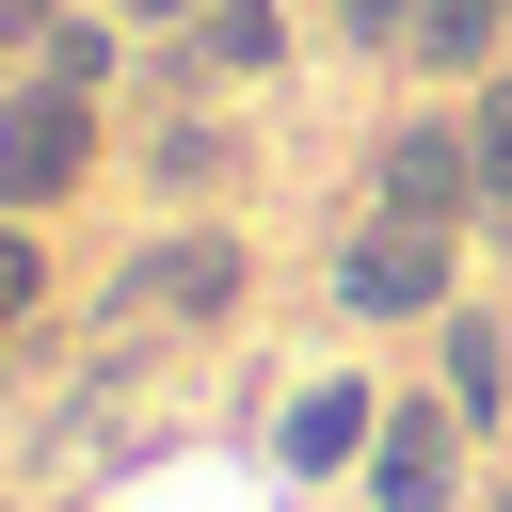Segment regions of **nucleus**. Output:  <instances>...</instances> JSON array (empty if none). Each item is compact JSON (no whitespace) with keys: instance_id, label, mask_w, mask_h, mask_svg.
Listing matches in <instances>:
<instances>
[{"instance_id":"f257e3e1","label":"nucleus","mask_w":512,"mask_h":512,"mask_svg":"<svg viewBox=\"0 0 512 512\" xmlns=\"http://www.w3.org/2000/svg\"><path fill=\"white\" fill-rule=\"evenodd\" d=\"M240 304V240L224 224H192V240H160V256H128L112 272V352L128 336H160V320H224Z\"/></svg>"},{"instance_id":"f03ea898","label":"nucleus","mask_w":512,"mask_h":512,"mask_svg":"<svg viewBox=\"0 0 512 512\" xmlns=\"http://www.w3.org/2000/svg\"><path fill=\"white\" fill-rule=\"evenodd\" d=\"M448 464H464V400H400L368 432V512H448Z\"/></svg>"},{"instance_id":"7ed1b4c3","label":"nucleus","mask_w":512,"mask_h":512,"mask_svg":"<svg viewBox=\"0 0 512 512\" xmlns=\"http://www.w3.org/2000/svg\"><path fill=\"white\" fill-rule=\"evenodd\" d=\"M80 160H96V112H80V96H64V80H48V96H16V112H0V208H48V192H64V176H80Z\"/></svg>"},{"instance_id":"20e7f679","label":"nucleus","mask_w":512,"mask_h":512,"mask_svg":"<svg viewBox=\"0 0 512 512\" xmlns=\"http://www.w3.org/2000/svg\"><path fill=\"white\" fill-rule=\"evenodd\" d=\"M336 288H352L368 320H400V304H432V288H448V224H368V240L336 256Z\"/></svg>"},{"instance_id":"39448f33","label":"nucleus","mask_w":512,"mask_h":512,"mask_svg":"<svg viewBox=\"0 0 512 512\" xmlns=\"http://www.w3.org/2000/svg\"><path fill=\"white\" fill-rule=\"evenodd\" d=\"M464 192H480V160H464L448 128H400V144H384V208H400V224H448Z\"/></svg>"},{"instance_id":"423d86ee","label":"nucleus","mask_w":512,"mask_h":512,"mask_svg":"<svg viewBox=\"0 0 512 512\" xmlns=\"http://www.w3.org/2000/svg\"><path fill=\"white\" fill-rule=\"evenodd\" d=\"M368 432H384V416H368V384H304V400H288V464H304V480L368 464Z\"/></svg>"},{"instance_id":"0eeeda50","label":"nucleus","mask_w":512,"mask_h":512,"mask_svg":"<svg viewBox=\"0 0 512 512\" xmlns=\"http://www.w3.org/2000/svg\"><path fill=\"white\" fill-rule=\"evenodd\" d=\"M272 48H288V32H272V0H208V16H192V64H224V80H256Z\"/></svg>"},{"instance_id":"6e6552de","label":"nucleus","mask_w":512,"mask_h":512,"mask_svg":"<svg viewBox=\"0 0 512 512\" xmlns=\"http://www.w3.org/2000/svg\"><path fill=\"white\" fill-rule=\"evenodd\" d=\"M448 400H464V416L512 400V336H496V320H448Z\"/></svg>"},{"instance_id":"1a4fd4ad","label":"nucleus","mask_w":512,"mask_h":512,"mask_svg":"<svg viewBox=\"0 0 512 512\" xmlns=\"http://www.w3.org/2000/svg\"><path fill=\"white\" fill-rule=\"evenodd\" d=\"M416 32H432V48H448V64H480V48H496V0H432V16H416Z\"/></svg>"},{"instance_id":"9d476101","label":"nucleus","mask_w":512,"mask_h":512,"mask_svg":"<svg viewBox=\"0 0 512 512\" xmlns=\"http://www.w3.org/2000/svg\"><path fill=\"white\" fill-rule=\"evenodd\" d=\"M480 208H512V112H480Z\"/></svg>"},{"instance_id":"9b49d317","label":"nucleus","mask_w":512,"mask_h":512,"mask_svg":"<svg viewBox=\"0 0 512 512\" xmlns=\"http://www.w3.org/2000/svg\"><path fill=\"white\" fill-rule=\"evenodd\" d=\"M16 320H32V240L0 224V336H16Z\"/></svg>"},{"instance_id":"f8f14e48","label":"nucleus","mask_w":512,"mask_h":512,"mask_svg":"<svg viewBox=\"0 0 512 512\" xmlns=\"http://www.w3.org/2000/svg\"><path fill=\"white\" fill-rule=\"evenodd\" d=\"M336 16H352V32H368V48H384V32H416V16H432V0H336Z\"/></svg>"},{"instance_id":"ddd939ff","label":"nucleus","mask_w":512,"mask_h":512,"mask_svg":"<svg viewBox=\"0 0 512 512\" xmlns=\"http://www.w3.org/2000/svg\"><path fill=\"white\" fill-rule=\"evenodd\" d=\"M112 16H128V32H176V16H208V0H112Z\"/></svg>"},{"instance_id":"4468645a","label":"nucleus","mask_w":512,"mask_h":512,"mask_svg":"<svg viewBox=\"0 0 512 512\" xmlns=\"http://www.w3.org/2000/svg\"><path fill=\"white\" fill-rule=\"evenodd\" d=\"M16 32H48V0H0V48H16Z\"/></svg>"},{"instance_id":"2eb2a0df","label":"nucleus","mask_w":512,"mask_h":512,"mask_svg":"<svg viewBox=\"0 0 512 512\" xmlns=\"http://www.w3.org/2000/svg\"><path fill=\"white\" fill-rule=\"evenodd\" d=\"M496 512H512V480H496Z\"/></svg>"}]
</instances>
